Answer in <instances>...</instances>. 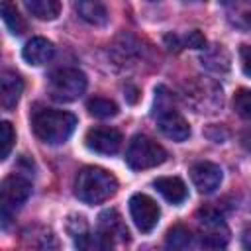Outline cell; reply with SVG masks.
Returning <instances> with one entry per match:
<instances>
[{"label": "cell", "mask_w": 251, "mask_h": 251, "mask_svg": "<svg viewBox=\"0 0 251 251\" xmlns=\"http://www.w3.org/2000/svg\"><path fill=\"white\" fill-rule=\"evenodd\" d=\"M118 190L116 176L100 167H82L75 178V194L84 204H102Z\"/></svg>", "instance_id": "6da1fadb"}, {"label": "cell", "mask_w": 251, "mask_h": 251, "mask_svg": "<svg viewBox=\"0 0 251 251\" xmlns=\"http://www.w3.org/2000/svg\"><path fill=\"white\" fill-rule=\"evenodd\" d=\"M31 127L39 141L47 145H61L73 135L76 127V116L65 110L43 108L33 114Z\"/></svg>", "instance_id": "7a4b0ae2"}, {"label": "cell", "mask_w": 251, "mask_h": 251, "mask_svg": "<svg viewBox=\"0 0 251 251\" xmlns=\"http://www.w3.org/2000/svg\"><path fill=\"white\" fill-rule=\"evenodd\" d=\"M167 161V151L163 145H159L155 139L137 133L131 137V141L127 143L126 149V163L129 169L133 171H143V169H151L157 167L161 163Z\"/></svg>", "instance_id": "3957f363"}, {"label": "cell", "mask_w": 251, "mask_h": 251, "mask_svg": "<svg viewBox=\"0 0 251 251\" xmlns=\"http://www.w3.org/2000/svg\"><path fill=\"white\" fill-rule=\"evenodd\" d=\"M157 98H155V118H157V126L161 129V133L173 141H184L190 137V126L188 122L169 104H165V100L169 98V92L165 90V86H159L155 90Z\"/></svg>", "instance_id": "277c9868"}, {"label": "cell", "mask_w": 251, "mask_h": 251, "mask_svg": "<svg viewBox=\"0 0 251 251\" xmlns=\"http://www.w3.org/2000/svg\"><path fill=\"white\" fill-rule=\"evenodd\" d=\"M86 75L78 69H57L49 76V94L57 102H75L86 90Z\"/></svg>", "instance_id": "5b68a950"}, {"label": "cell", "mask_w": 251, "mask_h": 251, "mask_svg": "<svg viewBox=\"0 0 251 251\" xmlns=\"http://www.w3.org/2000/svg\"><path fill=\"white\" fill-rule=\"evenodd\" d=\"M31 182L22 175H10L0 184V206H2V224L8 226L10 216L29 198Z\"/></svg>", "instance_id": "8992f818"}, {"label": "cell", "mask_w": 251, "mask_h": 251, "mask_svg": "<svg viewBox=\"0 0 251 251\" xmlns=\"http://www.w3.org/2000/svg\"><path fill=\"white\" fill-rule=\"evenodd\" d=\"M198 224H200V229H202V239L200 243L204 247H212V249H218V247H226L227 243V226L222 218V214L214 208H200L198 214Z\"/></svg>", "instance_id": "52a82bcc"}, {"label": "cell", "mask_w": 251, "mask_h": 251, "mask_svg": "<svg viewBox=\"0 0 251 251\" xmlns=\"http://www.w3.org/2000/svg\"><path fill=\"white\" fill-rule=\"evenodd\" d=\"M129 214H131V220H133L135 227L141 233H149V231L155 229V226L159 222V216H161V210H159V206L153 198H149L143 192H135L129 198Z\"/></svg>", "instance_id": "ba28073f"}, {"label": "cell", "mask_w": 251, "mask_h": 251, "mask_svg": "<svg viewBox=\"0 0 251 251\" xmlns=\"http://www.w3.org/2000/svg\"><path fill=\"white\" fill-rule=\"evenodd\" d=\"M122 133L116 127H108V126H98V127H90L84 135V145L100 155H116L122 147Z\"/></svg>", "instance_id": "9c48e42d"}, {"label": "cell", "mask_w": 251, "mask_h": 251, "mask_svg": "<svg viewBox=\"0 0 251 251\" xmlns=\"http://www.w3.org/2000/svg\"><path fill=\"white\" fill-rule=\"evenodd\" d=\"M222 178H224V173L216 163L198 161L190 167V180L202 194H212L216 188H220Z\"/></svg>", "instance_id": "30bf717a"}, {"label": "cell", "mask_w": 251, "mask_h": 251, "mask_svg": "<svg viewBox=\"0 0 251 251\" xmlns=\"http://www.w3.org/2000/svg\"><path fill=\"white\" fill-rule=\"evenodd\" d=\"M24 92V80L14 71H2L0 75V104L4 110H14Z\"/></svg>", "instance_id": "8fae6325"}, {"label": "cell", "mask_w": 251, "mask_h": 251, "mask_svg": "<svg viewBox=\"0 0 251 251\" xmlns=\"http://www.w3.org/2000/svg\"><path fill=\"white\" fill-rule=\"evenodd\" d=\"M98 233L112 245L114 237H120L122 241H127V227L122 220V216L116 210H104L98 216Z\"/></svg>", "instance_id": "7c38bea8"}, {"label": "cell", "mask_w": 251, "mask_h": 251, "mask_svg": "<svg viewBox=\"0 0 251 251\" xmlns=\"http://www.w3.org/2000/svg\"><path fill=\"white\" fill-rule=\"evenodd\" d=\"M55 53V47L49 39L45 37H31L25 45H24V51H22V57L25 59V63L29 65H35V67H41L45 63L51 61Z\"/></svg>", "instance_id": "4fadbf2b"}, {"label": "cell", "mask_w": 251, "mask_h": 251, "mask_svg": "<svg viewBox=\"0 0 251 251\" xmlns=\"http://www.w3.org/2000/svg\"><path fill=\"white\" fill-rule=\"evenodd\" d=\"M153 186L155 190L171 204H180L186 200L188 196V190H186V184L178 178V176H159L153 180Z\"/></svg>", "instance_id": "5bb4252c"}, {"label": "cell", "mask_w": 251, "mask_h": 251, "mask_svg": "<svg viewBox=\"0 0 251 251\" xmlns=\"http://www.w3.org/2000/svg\"><path fill=\"white\" fill-rule=\"evenodd\" d=\"M224 8L231 25L241 29L251 27V0H224Z\"/></svg>", "instance_id": "9a60e30c"}, {"label": "cell", "mask_w": 251, "mask_h": 251, "mask_svg": "<svg viewBox=\"0 0 251 251\" xmlns=\"http://www.w3.org/2000/svg\"><path fill=\"white\" fill-rule=\"evenodd\" d=\"M24 6L31 16L43 22H51L61 14V2L59 0H24Z\"/></svg>", "instance_id": "2e32d148"}, {"label": "cell", "mask_w": 251, "mask_h": 251, "mask_svg": "<svg viewBox=\"0 0 251 251\" xmlns=\"http://www.w3.org/2000/svg\"><path fill=\"white\" fill-rule=\"evenodd\" d=\"M76 10H78V16L88 24L104 25L108 22V12L104 4H100L98 0H80L76 4Z\"/></svg>", "instance_id": "e0dca14e"}, {"label": "cell", "mask_w": 251, "mask_h": 251, "mask_svg": "<svg viewBox=\"0 0 251 251\" xmlns=\"http://www.w3.org/2000/svg\"><path fill=\"white\" fill-rule=\"evenodd\" d=\"M2 20H4L8 31L14 33V35H22L27 29V24H25L24 16L20 14V10L16 8L14 0H4L2 2Z\"/></svg>", "instance_id": "ac0fdd59"}, {"label": "cell", "mask_w": 251, "mask_h": 251, "mask_svg": "<svg viewBox=\"0 0 251 251\" xmlns=\"http://www.w3.org/2000/svg\"><path fill=\"white\" fill-rule=\"evenodd\" d=\"M88 112L94 116V118H100V120H106V118H112L118 114V106L116 102H112L110 98H102V96H94L88 100L86 104Z\"/></svg>", "instance_id": "d6986e66"}, {"label": "cell", "mask_w": 251, "mask_h": 251, "mask_svg": "<svg viewBox=\"0 0 251 251\" xmlns=\"http://www.w3.org/2000/svg\"><path fill=\"white\" fill-rule=\"evenodd\" d=\"M165 245L169 249H188L192 245V233L184 226H175L167 231Z\"/></svg>", "instance_id": "ffe728a7"}, {"label": "cell", "mask_w": 251, "mask_h": 251, "mask_svg": "<svg viewBox=\"0 0 251 251\" xmlns=\"http://www.w3.org/2000/svg\"><path fill=\"white\" fill-rule=\"evenodd\" d=\"M233 110L243 120H251V90L239 88L233 96Z\"/></svg>", "instance_id": "44dd1931"}, {"label": "cell", "mask_w": 251, "mask_h": 251, "mask_svg": "<svg viewBox=\"0 0 251 251\" xmlns=\"http://www.w3.org/2000/svg\"><path fill=\"white\" fill-rule=\"evenodd\" d=\"M14 141H16V133H14V127L10 122H2L0 124V159H8L12 147H14Z\"/></svg>", "instance_id": "7402d4cb"}, {"label": "cell", "mask_w": 251, "mask_h": 251, "mask_svg": "<svg viewBox=\"0 0 251 251\" xmlns=\"http://www.w3.org/2000/svg\"><path fill=\"white\" fill-rule=\"evenodd\" d=\"M182 47H192V49H204L206 47V37L194 29V31H188L184 37H182Z\"/></svg>", "instance_id": "603a6c76"}, {"label": "cell", "mask_w": 251, "mask_h": 251, "mask_svg": "<svg viewBox=\"0 0 251 251\" xmlns=\"http://www.w3.org/2000/svg\"><path fill=\"white\" fill-rule=\"evenodd\" d=\"M239 59H241L243 73L251 78V45H241L239 47Z\"/></svg>", "instance_id": "cb8c5ba5"}, {"label": "cell", "mask_w": 251, "mask_h": 251, "mask_svg": "<svg viewBox=\"0 0 251 251\" xmlns=\"http://www.w3.org/2000/svg\"><path fill=\"white\" fill-rule=\"evenodd\" d=\"M243 245L245 247H251V233H245L243 235Z\"/></svg>", "instance_id": "d4e9b609"}, {"label": "cell", "mask_w": 251, "mask_h": 251, "mask_svg": "<svg viewBox=\"0 0 251 251\" xmlns=\"http://www.w3.org/2000/svg\"><path fill=\"white\" fill-rule=\"evenodd\" d=\"M186 2H202V0H186Z\"/></svg>", "instance_id": "484cf974"}, {"label": "cell", "mask_w": 251, "mask_h": 251, "mask_svg": "<svg viewBox=\"0 0 251 251\" xmlns=\"http://www.w3.org/2000/svg\"><path fill=\"white\" fill-rule=\"evenodd\" d=\"M149 2H157V0H149Z\"/></svg>", "instance_id": "4316f807"}]
</instances>
